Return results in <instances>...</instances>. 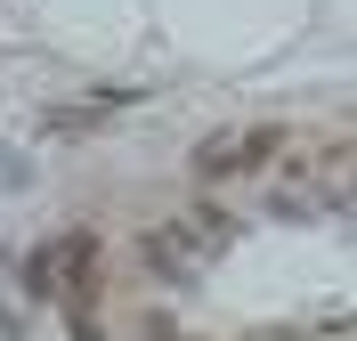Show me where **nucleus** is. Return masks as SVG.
<instances>
[{"mask_svg": "<svg viewBox=\"0 0 357 341\" xmlns=\"http://www.w3.org/2000/svg\"><path fill=\"white\" fill-rule=\"evenodd\" d=\"M276 146H284V130H227L211 146H195V171L203 179H236V171H260Z\"/></svg>", "mask_w": 357, "mask_h": 341, "instance_id": "1", "label": "nucleus"}, {"mask_svg": "<svg viewBox=\"0 0 357 341\" xmlns=\"http://www.w3.org/2000/svg\"><path fill=\"white\" fill-rule=\"evenodd\" d=\"M82 276H89V236H49V244L24 260V285H33V293H66Z\"/></svg>", "mask_w": 357, "mask_h": 341, "instance_id": "2", "label": "nucleus"}, {"mask_svg": "<svg viewBox=\"0 0 357 341\" xmlns=\"http://www.w3.org/2000/svg\"><path fill=\"white\" fill-rule=\"evenodd\" d=\"M162 236H171V252L187 260V268H195V260H211V252L227 244V211H178Z\"/></svg>", "mask_w": 357, "mask_h": 341, "instance_id": "3", "label": "nucleus"}]
</instances>
